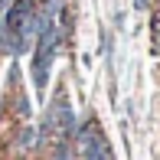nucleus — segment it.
Listing matches in <instances>:
<instances>
[{"label": "nucleus", "instance_id": "obj_2", "mask_svg": "<svg viewBox=\"0 0 160 160\" xmlns=\"http://www.w3.org/2000/svg\"><path fill=\"white\" fill-rule=\"evenodd\" d=\"M134 7H137V10H144V7H147V0H134Z\"/></svg>", "mask_w": 160, "mask_h": 160}, {"label": "nucleus", "instance_id": "obj_1", "mask_svg": "<svg viewBox=\"0 0 160 160\" xmlns=\"http://www.w3.org/2000/svg\"><path fill=\"white\" fill-rule=\"evenodd\" d=\"M78 154L82 157H111V150H108V144H105V137L98 134V128L95 124H85V128H78Z\"/></svg>", "mask_w": 160, "mask_h": 160}, {"label": "nucleus", "instance_id": "obj_3", "mask_svg": "<svg viewBox=\"0 0 160 160\" xmlns=\"http://www.w3.org/2000/svg\"><path fill=\"white\" fill-rule=\"evenodd\" d=\"M157 39H160V20H157Z\"/></svg>", "mask_w": 160, "mask_h": 160}]
</instances>
